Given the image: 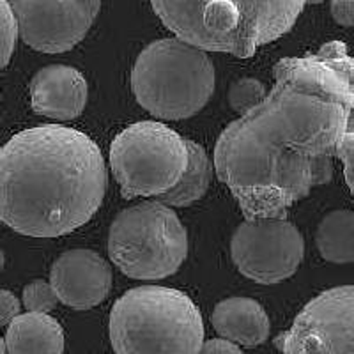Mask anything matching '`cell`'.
<instances>
[{"label":"cell","mask_w":354,"mask_h":354,"mask_svg":"<svg viewBox=\"0 0 354 354\" xmlns=\"http://www.w3.org/2000/svg\"><path fill=\"white\" fill-rule=\"evenodd\" d=\"M230 254L246 278L273 286L298 271L305 255V241L298 227L286 218H254L236 229Z\"/></svg>","instance_id":"8"},{"label":"cell","mask_w":354,"mask_h":354,"mask_svg":"<svg viewBox=\"0 0 354 354\" xmlns=\"http://www.w3.org/2000/svg\"><path fill=\"white\" fill-rule=\"evenodd\" d=\"M186 151H188V163H186L185 174L172 189L158 197V202L169 207L192 205L198 198L204 197L209 188L211 160L205 149L197 142L186 140Z\"/></svg>","instance_id":"15"},{"label":"cell","mask_w":354,"mask_h":354,"mask_svg":"<svg viewBox=\"0 0 354 354\" xmlns=\"http://www.w3.org/2000/svg\"><path fill=\"white\" fill-rule=\"evenodd\" d=\"M213 326L223 340L254 347L270 337V317L252 298H229L218 303L211 315Z\"/></svg>","instance_id":"13"},{"label":"cell","mask_w":354,"mask_h":354,"mask_svg":"<svg viewBox=\"0 0 354 354\" xmlns=\"http://www.w3.org/2000/svg\"><path fill=\"white\" fill-rule=\"evenodd\" d=\"M4 268V252L0 250V270Z\"/></svg>","instance_id":"24"},{"label":"cell","mask_w":354,"mask_h":354,"mask_svg":"<svg viewBox=\"0 0 354 354\" xmlns=\"http://www.w3.org/2000/svg\"><path fill=\"white\" fill-rule=\"evenodd\" d=\"M113 264L135 280H161L177 273L188 255V234L172 207L142 202L121 211L109 232Z\"/></svg>","instance_id":"6"},{"label":"cell","mask_w":354,"mask_h":354,"mask_svg":"<svg viewBox=\"0 0 354 354\" xmlns=\"http://www.w3.org/2000/svg\"><path fill=\"white\" fill-rule=\"evenodd\" d=\"M306 4H321V2H324V0H305Z\"/></svg>","instance_id":"25"},{"label":"cell","mask_w":354,"mask_h":354,"mask_svg":"<svg viewBox=\"0 0 354 354\" xmlns=\"http://www.w3.org/2000/svg\"><path fill=\"white\" fill-rule=\"evenodd\" d=\"M133 94L154 117L179 121L201 112L214 93V68L204 50L179 37L145 46L131 71Z\"/></svg>","instance_id":"5"},{"label":"cell","mask_w":354,"mask_h":354,"mask_svg":"<svg viewBox=\"0 0 354 354\" xmlns=\"http://www.w3.org/2000/svg\"><path fill=\"white\" fill-rule=\"evenodd\" d=\"M198 354H245L236 344L223 340V338H213L209 342L202 344Z\"/></svg>","instance_id":"22"},{"label":"cell","mask_w":354,"mask_h":354,"mask_svg":"<svg viewBox=\"0 0 354 354\" xmlns=\"http://www.w3.org/2000/svg\"><path fill=\"white\" fill-rule=\"evenodd\" d=\"M322 259L333 264L354 261V214L349 209L331 211L322 218L315 234Z\"/></svg>","instance_id":"16"},{"label":"cell","mask_w":354,"mask_h":354,"mask_svg":"<svg viewBox=\"0 0 354 354\" xmlns=\"http://www.w3.org/2000/svg\"><path fill=\"white\" fill-rule=\"evenodd\" d=\"M18 41V27L15 15L6 0H0V69L11 61Z\"/></svg>","instance_id":"19"},{"label":"cell","mask_w":354,"mask_h":354,"mask_svg":"<svg viewBox=\"0 0 354 354\" xmlns=\"http://www.w3.org/2000/svg\"><path fill=\"white\" fill-rule=\"evenodd\" d=\"M18 36L30 48L62 53L75 48L100 15L101 0H6Z\"/></svg>","instance_id":"10"},{"label":"cell","mask_w":354,"mask_h":354,"mask_svg":"<svg viewBox=\"0 0 354 354\" xmlns=\"http://www.w3.org/2000/svg\"><path fill=\"white\" fill-rule=\"evenodd\" d=\"M353 59L346 43L287 57L261 105L227 126L214 170L246 220L286 218L290 205L333 177V160L353 131Z\"/></svg>","instance_id":"1"},{"label":"cell","mask_w":354,"mask_h":354,"mask_svg":"<svg viewBox=\"0 0 354 354\" xmlns=\"http://www.w3.org/2000/svg\"><path fill=\"white\" fill-rule=\"evenodd\" d=\"M186 163V140L163 122H135L110 145L113 177L128 201L167 194L179 183Z\"/></svg>","instance_id":"7"},{"label":"cell","mask_w":354,"mask_h":354,"mask_svg":"<svg viewBox=\"0 0 354 354\" xmlns=\"http://www.w3.org/2000/svg\"><path fill=\"white\" fill-rule=\"evenodd\" d=\"M0 354H8L6 353V344L4 340H2V337H0Z\"/></svg>","instance_id":"23"},{"label":"cell","mask_w":354,"mask_h":354,"mask_svg":"<svg viewBox=\"0 0 354 354\" xmlns=\"http://www.w3.org/2000/svg\"><path fill=\"white\" fill-rule=\"evenodd\" d=\"M110 342L115 354H198L204 321L181 290L135 287L113 303Z\"/></svg>","instance_id":"4"},{"label":"cell","mask_w":354,"mask_h":354,"mask_svg":"<svg viewBox=\"0 0 354 354\" xmlns=\"http://www.w3.org/2000/svg\"><path fill=\"white\" fill-rule=\"evenodd\" d=\"M106 181L103 154L84 131L24 129L0 149V220L30 238L66 236L96 214Z\"/></svg>","instance_id":"2"},{"label":"cell","mask_w":354,"mask_h":354,"mask_svg":"<svg viewBox=\"0 0 354 354\" xmlns=\"http://www.w3.org/2000/svg\"><path fill=\"white\" fill-rule=\"evenodd\" d=\"M161 24L204 52L248 59L294 27L305 0H151Z\"/></svg>","instance_id":"3"},{"label":"cell","mask_w":354,"mask_h":354,"mask_svg":"<svg viewBox=\"0 0 354 354\" xmlns=\"http://www.w3.org/2000/svg\"><path fill=\"white\" fill-rule=\"evenodd\" d=\"M266 94V85L261 80L250 77L239 78L229 88V105L234 112L245 115L261 105Z\"/></svg>","instance_id":"17"},{"label":"cell","mask_w":354,"mask_h":354,"mask_svg":"<svg viewBox=\"0 0 354 354\" xmlns=\"http://www.w3.org/2000/svg\"><path fill=\"white\" fill-rule=\"evenodd\" d=\"M55 292L52 286L44 280H34L24 289V305L27 312H36V314H48L57 306Z\"/></svg>","instance_id":"18"},{"label":"cell","mask_w":354,"mask_h":354,"mask_svg":"<svg viewBox=\"0 0 354 354\" xmlns=\"http://www.w3.org/2000/svg\"><path fill=\"white\" fill-rule=\"evenodd\" d=\"M57 299L73 310H88L105 301L112 289V268L93 250H69L50 271Z\"/></svg>","instance_id":"11"},{"label":"cell","mask_w":354,"mask_h":354,"mask_svg":"<svg viewBox=\"0 0 354 354\" xmlns=\"http://www.w3.org/2000/svg\"><path fill=\"white\" fill-rule=\"evenodd\" d=\"M274 344L282 354H354L353 286L319 294Z\"/></svg>","instance_id":"9"},{"label":"cell","mask_w":354,"mask_h":354,"mask_svg":"<svg viewBox=\"0 0 354 354\" xmlns=\"http://www.w3.org/2000/svg\"><path fill=\"white\" fill-rule=\"evenodd\" d=\"M6 333V353L9 354H62L64 330L48 314L27 312L12 319Z\"/></svg>","instance_id":"14"},{"label":"cell","mask_w":354,"mask_h":354,"mask_svg":"<svg viewBox=\"0 0 354 354\" xmlns=\"http://www.w3.org/2000/svg\"><path fill=\"white\" fill-rule=\"evenodd\" d=\"M353 4L354 0H331V17L342 27H351L353 25Z\"/></svg>","instance_id":"21"},{"label":"cell","mask_w":354,"mask_h":354,"mask_svg":"<svg viewBox=\"0 0 354 354\" xmlns=\"http://www.w3.org/2000/svg\"><path fill=\"white\" fill-rule=\"evenodd\" d=\"M28 93L36 113L57 121H73L87 105L88 87L78 69L52 64L34 75Z\"/></svg>","instance_id":"12"},{"label":"cell","mask_w":354,"mask_h":354,"mask_svg":"<svg viewBox=\"0 0 354 354\" xmlns=\"http://www.w3.org/2000/svg\"><path fill=\"white\" fill-rule=\"evenodd\" d=\"M20 301L11 290L0 289V326H8L12 319L20 315Z\"/></svg>","instance_id":"20"}]
</instances>
